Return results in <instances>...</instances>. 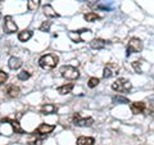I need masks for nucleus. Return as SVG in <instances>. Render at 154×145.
Returning a JSON list of instances; mask_svg holds the SVG:
<instances>
[{"instance_id": "23", "label": "nucleus", "mask_w": 154, "mask_h": 145, "mask_svg": "<svg viewBox=\"0 0 154 145\" xmlns=\"http://www.w3.org/2000/svg\"><path fill=\"white\" fill-rule=\"evenodd\" d=\"M113 101L114 103H121V104H128L130 103V100L127 98H125V96H114Z\"/></svg>"}, {"instance_id": "1", "label": "nucleus", "mask_w": 154, "mask_h": 145, "mask_svg": "<svg viewBox=\"0 0 154 145\" xmlns=\"http://www.w3.org/2000/svg\"><path fill=\"white\" fill-rule=\"evenodd\" d=\"M58 57L54 54H46V55H42L40 59H38V64H40L41 68L44 69H53L55 68L57 64H58Z\"/></svg>"}, {"instance_id": "28", "label": "nucleus", "mask_w": 154, "mask_h": 145, "mask_svg": "<svg viewBox=\"0 0 154 145\" xmlns=\"http://www.w3.org/2000/svg\"><path fill=\"white\" fill-rule=\"evenodd\" d=\"M86 2H88V4H89V5H91V7H93V5H95V4L99 2V0H86Z\"/></svg>"}, {"instance_id": "10", "label": "nucleus", "mask_w": 154, "mask_h": 145, "mask_svg": "<svg viewBox=\"0 0 154 145\" xmlns=\"http://www.w3.org/2000/svg\"><path fill=\"white\" fill-rule=\"evenodd\" d=\"M2 122H8V123L12 126L13 131L16 132V134H21V135L25 134V130H23V128L21 127V125H19V122H18L17 119H12V118H3V119H2Z\"/></svg>"}, {"instance_id": "21", "label": "nucleus", "mask_w": 154, "mask_h": 145, "mask_svg": "<svg viewBox=\"0 0 154 145\" xmlns=\"http://www.w3.org/2000/svg\"><path fill=\"white\" fill-rule=\"evenodd\" d=\"M102 17L99 16V14H96V13H88V14H85V19L88 22H95V21H98V19H100Z\"/></svg>"}, {"instance_id": "12", "label": "nucleus", "mask_w": 154, "mask_h": 145, "mask_svg": "<svg viewBox=\"0 0 154 145\" xmlns=\"http://www.w3.org/2000/svg\"><path fill=\"white\" fill-rule=\"evenodd\" d=\"M22 64H23L22 59H19V58H17V57H12L11 59H9V62H8V66H9V68H11V69L21 68Z\"/></svg>"}, {"instance_id": "24", "label": "nucleus", "mask_w": 154, "mask_h": 145, "mask_svg": "<svg viewBox=\"0 0 154 145\" xmlns=\"http://www.w3.org/2000/svg\"><path fill=\"white\" fill-rule=\"evenodd\" d=\"M99 82H100L99 79H96V77H91V79L89 80V82H88V85H89V88L94 89V88H96V86L99 85Z\"/></svg>"}, {"instance_id": "26", "label": "nucleus", "mask_w": 154, "mask_h": 145, "mask_svg": "<svg viewBox=\"0 0 154 145\" xmlns=\"http://www.w3.org/2000/svg\"><path fill=\"white\" fill-rule=\"evenodd\" d=\"M132 67H134V69L136 71L137 73H141V62H140V60L132 62Z\"/></svg>"}, {"instance_id": "17", "label": "nucleus", "mask_w": 154, "mask_h": 145, "mask_svg": "<svg viewBox=\"0 0 154 145\" xmlns=\"http://www.w3.org/2000/svg\"><path fill=\"white\" fill-rule=\"evenodd\" d=\"M95 139L94 137H88V136H80L77 139V145H94Z\"/></svg>"}, {"instance_id": "18", "label": "nucleus", "mask_w": 154, "mask_h": 145, "mask_svg": "<svg viewBox=\"0 0 154 145\" xmlns=\"http://www.w3.org/2000/svg\"><path fill=\"white\" fill-rule=\"evenodd\" d=\"M55 110H57L55 105H53V104H44V105L41 107L40 112H41L42 114H51V113H54Z\"/></svg>"}, {"instance_id": "6", "label": "nucleus", "mask_w": 154, "mask_h": 145, "mask_svg": "<svg viewBox=\"0 0 154 145\" xmlns=\"http://www.w3.org/2000/svg\"><path fill=\"white\" fill-rule=\"evenodd\" d=\"M118 71H119L118 64L108 63L107 66L104 67V69H103V77H104V79H110V77H113V76L117 75Z\"/></svg>"}, {"instance_id": "25", "label": "nucleus", "mask_w": 154, "mask_h": 145, "mask_svg": "<svg viewBox=\"0 0 154 145\" xmlns=\"http://www.w3.org/2000/svg\"><path fill=\"white\" fill-rule=\"evenodd\" d=\"M50 26H51V22H50V21H45V22H44V23H42V25L40 26V31H42V32L49 31Z\"/></svg>"}, {"instance_id": "7", "label": "nucleus", "mask_w": 154, "mask_h": 145, "mask_svg": "<svg viewBox=\"0 0 154 145\" xmlns=\"http://www.w3.org/2000/svg\"><path fill=\"white\" fill-rule=\"evenodd\" d=\"M73 123L76 125V126L79 127H89L91 126V125L94 123V119L89 117V118H81V116L79 113H75L73 116Z\"/></svg>"}, {"instance_id": "8", "label": "nucleus", "mask_w": 154, "mask_h": 145, "mask_svg": "<svg viewBox=\"0 0 154 145\" xmlns=\"http://www.w3.org/2000/svg\"><path fill=\"white\" fill-rule=\"evenodd\" d=\"M4 31L7 33H14L16 31H18V27L16 25V22L13 21V18L11 16L5 17V21H4Z\"/></svg>"}, {"instance_id": "14", "label": "nucleus", "mask_w": 154, "mask_h": 145, "mask_svg": "<svg viewBox=\"0 0 154 145\" xmlns=\"http://www.w3.org/2000/svg\"><path fill=\"white\" fill-rule=\"evenodd\" d=\"M84 31H85V28H84V30H80V31H69L68 36H69V39L73 42H82L84 39L81 37V33H82Z\"/></svg>"}, {"instance_id": "29", "label": "nucleus", "mask_w": 154, "mask_h": 145, "mask_svg": "<svg viewBox=\"0 0 154 145\" xmlns=\"http://www.w3.org/2000/svg\"><path fill=\"white\" fill-rule=\"evenodd\" d=\"M0 18H2V14H0Z\"/></svg>"}, {"instance_id": "16", "label": "nucleus", "mask_w": 154, "mask_h": 145, "mask_svg": "<svg viewBox=\"0 0 154 145\" xmlns=\"http://www.w3.org/2000/svg\"><path fill=\"white\" fill-rule=\"evenodd\" d=\"M32 31H30V30H25V31H21L18 33V40L19 41H22V42H26V41H28L32 37Z\"/></svg>"}, {"instance_id": "9", "label": "nucleus", "mask_w": 154, "mask_h": 145, "mask_svg": "<svg viewBox=\"0 0 154 145\" xmlns=\"http://www.w3.org/2000/svg\"><path fill=\"white\" fill-rule=\"evenodd\" d=\"M130 108H131V112L132 114H140V113H144L146 109V104L144 103V101H134L130 105Z\"/></svg>"}, {"instance_id": "13", "label": "nucleus", "mask_w": 154, "mask_h": 145, "mask_svg": "<svg viewBox=\"0 0 154 145\" xmlns=\"http://www.w3.org/2000/svg\"><path fill=\"white\" fill-rule=\"evenodd\" d=\"M7 95L9 96V98H17V96H19V93H21V90H19L18 86L16 85H9L7 90H5Z\"/></svg>"}, {"instance_id": "4", "label": "nucleus", "mask_w": 154, "mask_h": 145, "mask_svg": "<svg viewBox=\"0 0 154 145\" xmlns=\"http://www.w3.org/2000/svg\"><path fill=\"white\" fill-rule=\"evenodd\" d=\"M143 50V41L137 37H132L131 40L128 41L127 49H126V55L128 57L131 53H139Z\"/></svg>"}, {"instance_id": "20", "label": "nucleus", "mask_w": 154, "mask_h": 145, "mask_svg": "<svg viewBox=\"0 0 154 145\" xmlns=\"http://www.w3.org/2000/svg\"><path fill=\"white\" fill-rule=\"evenodd\" d=\"M40 2L41 0H27V9L30 12H33L40 7Z\"/></svg>"}, {"instance_id": "22", "label": "nucleus", "mask_w": 154, "mask_h": 145, "mask_svg": "<svg viewBox=\"0 0 154 145\" xmlns=\"http://www.w3.org/2000/svg\"><path fill=\"white\" fill-rule=\"evenodd\" d=\"M30 76H31L30 72H27V71H22V72H19L17 77H18V80H21V81H26V80L30 79Z\"/></svg>"}, {"instance_id": "3", "label": "nucleus", "mask_w": 154, "mask_h": 145, "mask_svg": "<svg viewBox=\"0 0 154 145\" xmlns=\"http://www.w3.org/2000/svg\"><path fill=\"white\" fill-rule=\"evenodd\" d=\"M112 89L118 93H125V91H130L132 89L131 82L126 79H118L112 84Z\"/></svg>"}, {"instance_id": "19", "label": "nucleus", "mask_w": 154, "mask_h": 145, "mask_svg": "<svg viewBox=\"0 0 154 145\" xmlns=\"http://www.w3.org/2000/svg\"><path fill=\"white\" fill-rule=\"evenodd\" d=\"M72 90H73V84H68V85H63V86H60V88H58L57 91L60 95H66V94H69Z\"/></svg>"}, {"instance_id": "2", "label": "nucleus", "mask_w": 154, "mask_h": 145, "mask_svg": "<svg viewBox=\"0 0 154 145\" xmlns=\"http://www.w3.org/2000/svg\"><path fill=\"white\" fill-rule=\"evenodd\" d=\"M60 75L64 77L66 80H77L80 77V72L77 68H75L73 66H63L60 68Z\"/></svg>"}, {"instance_id": "27", "label": "nucleus", "mask_w": 154, "mask_h": 145, "mask_svg": "<svg viewBox=\"0 0 154 145\" xmlns=\"http://www.w3.org/2000/svg\"><path fill=\"white\" fill-rule=\"evenodd\" d=\"M7 80H8V75L4 71H0V85L5 84Z\"/></svg>"}, {"instance_id": "11", "label": "nucleus", "mask_w": 154, "mask_h": 145, "mask_svg": "<svg viewBox=\"0 0 154 145\" xmlns=\"http://www.w3.org/2000/svg\"><path fill=\"white\" fill-rule=\"evenodd\" d=\"M107 44H109L108 41H105L104 39H94L93 41L90 42V48L94 50H100V49H104Z\"/></svg>"}, {"instance_id": "15", "label": "nucleus", "mask_w": 154, "mask_h": 145, "mask_svg": "<svg viewBox=\"0 0 154 145\" xmlns=\"http://www.w3.org/2000/svg\"><path fill=\"white\" fill-rule=\"evenodd\" d=\"M42 11H44V14L46 17H50V18H55V17H59V14H58L54 9H53V7L51 5H44L42 7Z\"/></svg>"}, {"instance_id": "30", "label": "nucleus", "mask_w": 154, "mask_h": 145, "mask_svg": "<svg viewBox=\"0 0 154 145\" xmlns=\"http://www.w3.org/2000/svg\"><path fill=\"white\" fill-rule=\"evenodd\" d=\"M0 2H3V0H0Z\"/></svg>"}, {"instance_id": "5", "label": "nucleus", "mask_w": 154, "mask_h": 145, "mask_svg": "<svg viewBox=\"0 0 154 145\" xmlns=\"http://www.w3.org/2000/svg\"><path fill=\"white\" fill-rule=\"evenodd\" d=\"M55 126L54 125H48V123H41L40 126H38L35 132H33V135H37V136H41V137H46L49 134H51L53 131H54Z\"/></svg>"}]
</instances>
